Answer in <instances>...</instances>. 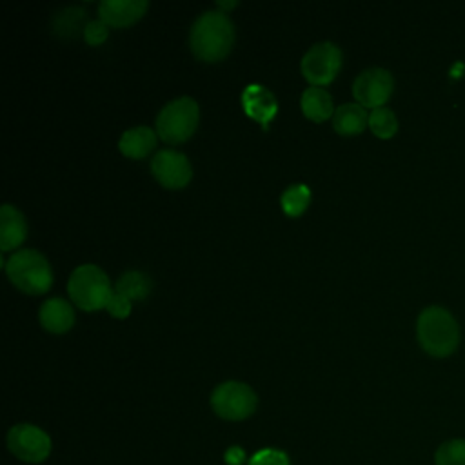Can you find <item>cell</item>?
<instances>
[{
  "instance_id": "obj_1",
  "label": "cell",
  "mask_w": 465,
  "mask_h": 465,
  "mask_svg": "<svg viewBox=\"0 0 465 465\" xmlns=\"http://www.w3.org/2000/svg\"><path fill=\"white\" fill-rule=\"evenodd\" d=\"M234 44V25L222 11H205L200 15L189 35V47L202 62L223 60Z\"/></svg>"
},
{
  "instance_id": "obj_2",
  "label": "cell",
  "mask_w": 465,
  "mask_h": 465,
  "mask_svg": "<svg viewBox=\"0 0 465 465\" xmlns=\"http://www.w3.org/2000/svg\"><path fill=\"white\" fill-rule=\"evenodd\" d=\"M416 336L427 354L445 358L458 349L460 327L447 309L429 305L418 316Z\"/></svg>"
},
{
  "instance_id": "obj_3",
  "label": "cell",
  "mask_w": 465,
  "mask_h": 465,
  "mask_svg": "<svg viewBox=\"0 0 465 465\" xmlns=\"http://www.w3.org/2000/svg\"><path fill=\"white\" fill-rule=\"evenodd\" d=\"M9 282L25 294H44L53 285V271L47 258L35 249H20L5 262Z\"/></svg>"
},
{
  "instance_id": "obj_4",
  "label": "cell",
  "mask_w": 465,
  "mask_h": 465,
  "mask_svg": "<svg viewBox=\"0 0 465 465\" xmlns=\"http://www.w3.org/2000/svg\"><path fill=\"white\" fill-rule=\"evenodd\" d=\"M67 292L74 305L82 311H98L105 309L107 298L111 296V282L104 269L94 263L78 265L67 282Z\"/></svg>"
},
{
  "instance_id": "obj_5",
  "label": "cell",
  "mask_w": 465,
  "mask_h": 465,
  "mask_svg": "<svg viewBox=\"0 0 465 465\" xmlns=\"http://www.w3.org/2000/svg\"><path fill=\"white\" fill-rule=\"evenodd\" d=\"M200 122V107L194 98L180 96L167 102L156 116V134L167 143H182L189 140Z\"/></svg>"
},
{
  "instance_id": "obj_6",
  "label": "cell",
  "mask_w": 465,
  "mask_h": 465,
  "mask_svg": "<svg viewBox=\"0 0 465 465\" xmlns=\"http://www.w3.org/2000/svg\"><path fill=\"white\" fill-rule=\"evenodd\" d=\"M258 405L256 392L242 381H223L211 394L213 411L229 421L249 418Z\"/></svg>"
},
{
  "instance_id": "obj_7",
  "label": "cell",
  "mask_w": 465,
  "mask_h": 465,
  "mask_svg": "<svg viewBox=\"0 0 465 465\" xmlns=\"http://www.w3.org/2000/svg\"><path fill=\"white\" fill-rule=\"evenodd\" d=\"M341 62L343 56L338 45L332 42H318L303 54L300 69L312 87H323L338 76Z\"/></svg>"
},
{
  "instance_id": "obj_8",
  "label": "cell",
  "mask_w": 465,
  "mask_h": 465,
  "mask_svg": "<svg viewBox=\"0 0 465 465\" xmlns=\"http://www.w3.org/2000/svg\"><path fill=\"white\" fill-rule=\"evenodd\" d=\"M7 447L15 458L25 463H40L51 452L49 434L31 423H18L7 432Z\"/></svg>"
},
{
  "instance_id": "obj_9",
  "label": "cell",
  "mask_w": 465,
  "mask_h": 465,
  "mask_svg": "<svg viewBox=\"0 0 465 465\" xmlns=\"http://www.w3.org/2000/svg\"><path fill=\"white\" fill-rule=\"evenodd\" d=\"M392 91L394 78L383 67H369L361 71L352 84V94L356 98V104L363 105L365 109L385 107Z\"/></svg>"
},
{
  "instance_id": "obj_10",
  "label": "cell",
  "mask_w": 465,
  "mask_h": 465,
  "mask_svg": "<svg viewBox=\"0 0 465 465\" xmlns=\"http://www.w3.org/2000/svg\"><path fill=\"white\" fill-rule=\"evenodd\" d=\"M151 173L154 180L165 189H183L193 178V167L183 153L174 149H162L151 160Z\"/></svg>"
},
{
  "instance_id": "obj_11",
  "label": "cell",
  "mask_w": 465,
  "mask_h": 465,
  "mask_svg": "<svg viewBox=\"0 0 465 465\" xmlns=\"http://www.w3.org/2000/svg\"><path fill=\"white\" fill-rule=\"evenodd\" d=\"M240 102H242L243 113L251 120L258 122L263 131H267L271 120L278 113L276 96L265 85H262V84H249L242 91Z\"/></svg>"
},
{
  "instance_id": "obj_12",
  "label": "cell",
  "mask_w": 465,
  "mask_h": 465,
  "mask_svg": "<svg viewBox=\"0 0 465 465\" xmlns=\"http://www.w3.org/2000/svg\"><path fill=\"white\" fill-rule=\"evenodd\" d=\"M147 7L145 0H102L98 16L109 27H129L145 15Z\"/></svg>"
},
{
  "instance_id": "obj_13",
  "label": "cell",
  "mask_w": 465,
  "mask_h": 465,
  "mask_svg": "<svg viewBox=\"0 0 465 465\" xmlns=\"http://www.w3.org/2000/svg\"><path fill=\"white\" fill-rule=\"evenodd\" d=\"M27 238V223L24 214L11 203L0 209V249L2 252L15 251Z\"/></svg>"
},
{
  "instance_id": "obj_14",
  "label": "cell",
  "mask_w": 465,
  "mask_h": 465,
  "mask_svg": "<svg viewBox=\"0 0 465 465\" xmlns=\"http://www.w3.org/2000/svg\"><path fill=\"white\" fill-rule=\"evenodd\" d=\"M38 320L45 331L53 334H64L74 325V311L73 305L64 298H49L42 303Z\"/></svg>"
},
{
  "instance_id": "obj_15",
  "label": "cell",
  "mask_w": 465,
  "mask_h": 465,
  "mask_svg": "<svg viewBox=\"0 0 465 465\" xmlns=\"http://www.w3.org/2000/svg\"><path fill=\"white\" fill-rule=\"evenodd\" d=\"M156 138L158 134L151 127L136 125L124 131L118 140V149L124 156L131 160H142L156 147Z\"/></svg>"
},
{
  "instance_id": "obj_16",
  "label": "cell",
  "mask_w": 465,
  "mask_h": 465,
  "mask_svg": "<svg viewBox=\"0 0 465 465\" xmlns=\"http://www.w3.org/2000/svg\"><path fill=\"white\" fill-rule=\"evenodd\" d=\"M369 125V113L360 104H341L332 114V129L341 136H356Z\"/></svg>"
},
{
  "instance_id": "obj_17",
  "label": "cell",
  "mask_w": 465,
  "mask_h": 465,
  "mask_svg": "<svg viewBox=\"0 0 465 465\" xmlns=\"http://www.w3.org/2000/svg\"><path fill=\"white\" fill-rule=\"evenodd\" d=\"M300 107L305 118L311 122H325L334 114L332 96L323 87H307L300 96Z\"/></svg>"
},
{
  "instance_id": "obj_18",
  "label": "cell",
  "mask_w": 465,
  "mask_h": 465,
  "mask_svg": "<svg viewBox=\"0 0 465 465\" xmlns=\"http://www.w3.org/2000/svg\"><path fill=\"white\" fill-rule=\"evenodd\" d=\"M114 291H118L120 294L127 296L131 302L133 300H143V298H147L151 294L153 282L142 271H125L118 278Z\"/></svg>"
},
{
  "instance_id": "obj_19",
  "label": "cell",
  "mask_w": 465,
  "mask_h": 465,
  "mask_svg": "<svg viewBox=\"0 0 465 465\" xmlns=\"http://www.w3.org/2000/svg\"><path fill=\"white\" fill-rule=\"evenodd\" d=\"M309 203H311V189L305 183H291L289 187H285V191L280 196L282 211L291 218H298L300 214H303Z\"/></svg>"
},
{
  "instance_id": "obj_20",
  "label": "cell",
  "mask_w": 465,
  "mask_h": 465,
  "mask_svg": "<svg viewBox=\"0 0 465 465\" xmlns=\"http://www.w3.org/2000/svg\"><path fill=\"white\" fill-rule=\"evenodd\" d=\"M84 15L85 13L80 7H67L60 11L53 20V31L58 36H65V38L84 35V29L87 25Z\"/></svg>"
},
{
  "instance_id": "obj_21",
  "label": "cell",
  "mask_w": 465,
  "mask_h": 465,
  "mask_svg": "<svg viewBox=\"0 0 465 465\" xmlns=\"http://www.w3.org/2000/svg\"><path fill=\"white\" fill-rule=\"evenodd\" d=\"M369 127L374 136L387 140L398 131V118L389 107H378L369 113Z\"/></svg>"
},
{
  "instance_id": "obj_22",
  "label": "cell",
  "mask_w": 465,
  "mask_h": 465,
  "mask_svg": "<svg viewBox=\"0 0 465 465\" xmlns=\"http://www.w3.org/2000/svg\"><path fill=\"white\" fill-rule=\"evenodd\" d=\"M436 465H465V440L452 438L443 441L434 452Z\"/></svg>"
},
{
  "instance_id": "obj_23",
  "label": "cell",
  "mask_w": 465,
  "mask_h": 465,
  "mask_svg": "<svg viewBox=\"0 0 465 465\" xmlns=\"http://www.w3.org/2000/svg\"><path fill=\"white\" fill-rule=\"evenodd\" d=\"M105 311L113 316V318H118V320H125L129 314H131V300L124 294H120L118 291L113 289L111 296L107 298V303H105Z\"/></svg>"
},
{
  "instance_id": "obj_24",
  "label": "cell",
  "mask_w": 465,
  "mask_h": 465,
  "mask_svg": "<svg viewBox=\"0 0 465 465\" xmlns=\"http://www.w3.org/2000/svg\"><path fill=\"white\" fill-rule=\"evenodd\" d=\"M82 36L89 45H102L109 36V25L105 22H102L100 18L89 20Z\"/></svg>"
},
{
  "instance_id": "obj_25",
  "label": "cell",
  "mask_w": 465,
  "mask_h": 465,
  "mask_svg": "<svg viewBox=\"0 0 465 465\" xmlns=\"http://www.w3.org/2000/svg\"><path fill=\"white\" fill-rule=\"evenodd\" d=\"M247 465H289V458L278 449H262L249 460Z\"/></svg>"
},
{
  "instance_id": "obj_26",
  "label": "cell",
  "mask_w": 465,
  "mask_h": 465,
  "mask_svg": "<svg viewBox=\"0 0 465 465\" xmlns=\"http://www.w3.org/2000/svg\"><path fill=\"white\" fill-rule=\"evenodd\" d=\"M223 460H225L227 465H243L245 460H247V456H245V450H243L242 447L232 445V447H229V449L225 450Z\"/></svg>"
},
{
  "instance_id": "obj_27",
  "label": "cell",
  "mask_w": 465,
  "mask_h": 465,
  "mask_svg": "<svg viewBox=\"0 0 465 465\" xmlns=\"http://www.w3.org/2000/svg\"><path fill=\"white\" fill-rule=\"evenodd\" d=\"M236 5H238V2H216L218 11H222V13H225V9H232Z\"/></svg>"
}]
</instances>
